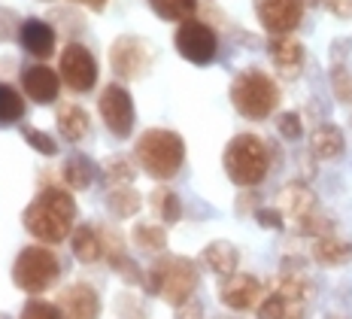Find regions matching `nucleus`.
<instances>
[{"instance_id":"1","label":"nucleus","mask_w":352,"mask_h":319,"mask_svg":"<svg viewBox=\"0 0 352 319\" xmlns=\"http://www.w3.org/2000/svg\"><path fill=\"white\" fill-rule=\"evenodd\" d=\"M25 228L31 231L43 247H58L73 234V222H76V201L70 192L58 189V185H43L40 195L25 207Z\"/></svg>"},{"instance_id":"2","label":"nucleus","mask_w":352,"mask_h":319,"mask_svg":"<svg viewBox=\"0 0 352 319\" xmlns=\"http://www.w3.org/2000/svg\"><path fill=\"white\" fill-rule=\"evenodd\" d=\"M134 161L152 180L167 183L186 165V140L170 128H149L137 137Z\"/></svg>"},{"instance_id":"3","label":"nucleus","mask_w":352,"mask_h":319,"mask_svg":"<svg viewBox=\"0 0 352 319\" xmlns=\"http://www.w3.org/2000/svg\"><path fill=\"white\" fill-rule=\"evenodd\" d=\"M201 283L197 265L186 256H158L149 265L143 280V292L158 295L164 298L170 307H182L186 301H192L195 289Z\"/></svg>"},{"instance_id":"4","label":"nucleus","mask_w":352,"mask_h":319,"mask_svg":"<svg viewBox=\"0 0 352 319\" xmlns=\"http://www.w3.org/2000/svg\"><path fill=\"white\" fill-rule=\"evenodd\" d=\"M222 167L240 189H255L270 174V150L258 134H237L222 152Z\"/></svg>"},{"instance_id":"5","label":"nucleus","mask_w":352,"mask_h":319,"mask_svg":"<svg viewBox=\"0 0 352 319\" xmlns=\"http://www.w3.org/2000/svg\"><path fill=\"white\" fill-rule=\"evenodd\" d=\"M228 94H231L234 110L243 119H249V122H264L267 116H274V110L280 107V98H283L274 79L255 68L237 73Z\"/></svg>"},{"instance_id":"6","label":"nucleus","mask_w":352,"mask_h":319,"mask_svg":"<svg viewBox=\"0 0 352 319\" xmlns=\"http://www.w3.org/2000/svg\"><path fill=\"white\" fill-rule=\"evenodd\" d=\"M61 277V258L55 256L49 247L36 243V247H25L16 256L12 265V283L28 295H43L46 289H52Z\"/></svg>"},{"instance_id":"7","label":"nucleus","mask_w":352,"mask_h":319,"mask_svg":"<svg viewBox=\"0 0 352 319\" xmlns=\"http://www.w3.org/2000/svg\"><path fill=\"white\" fill-rule=\"evenodd\" d=\"M280 210H283V216H289L307 237H316V240L319 237H328L331 234V228H334L331 219L322 213L319 198L313 195L304 183H289L285 185L283 195H280Z\"/></svg>"},{"instance_id":"8","label":"nucleus","mask_w":352,"mask_h":319,"mask_svg":"<svg viewBox=\"0 0 352 319\" xmlns=\"http://www.w3.org/2000/svg\"><path fill=\"white\" fill-rule=\"evenodd\" d=\"M173 46L186 58L188 64H197V68H207V64L216 61L219 55V37L216 31L201 19H188L176 28L173 34Z\"/></svg>"},{"instance_id":"9","label":"nucleus","mask_w":352,"mask_h":319,"mask_svg":"<svg viewBox=\"0 0 352 319\" xmlns=\"http://www.w3.org/2000/svg\"><path fill=\"white\" fill-rule=\"evenodd\" d=\"M98 113L104 119L107 131L113 137H131V131H134L137 125V110H134V98H131V92L119 83H109L104 92H100L98 98Z\"/></svg>"},{"instance_id":"10","label":"nucleus","mask_w":352,"mask_h":319,"mask_svg":"<svg viewBox=\"0 0 352 319\" xmlns=\"http://www.w3.org/2000/svg\"><path fill=\"white\" fill-rule=\"evenodd\" d=\"M58 70H61V83L76 94H85L98 85V61L82 43H67V49L61 52Z\"/></svg>"},{"instance_id":"11","label":"nucleus","mask_w":352,"mask_h":319,"mask_svg":"<svg viewBox=\"0 0 352 319\" xmlns=\"http://www.w3.org/2000/svg\"><path fill=\"white\" fill-rule=\"evenodd\" d=\"M149 64H152V49L146 46V40H140V37H119L109 46V68L124 83L140 79L149 70Z\"/></svg>"},{"instance_id":"12","label":"nucleus","mask_w":352,"mask_h":319,"mask_svg":"<svg viewBox=\"0 0 352 319\" xmlns=\"http://www.w3.org/2000/svg\"><path fill=\"white\" fill-rule=\"evenodd\" d=\"M255 16L270 37H289L304 19V0H255Z\"/></svg>"},{"instance_id":"13","label":"nucleus","mask_w":352,"mask_h":319,"mask_svg":"<svg viewBox=\"0 0 352 319\" xmlns=\"http://www.w3.org/2000/svg\"><path fill=\"white\" fill-rule=\"evenodd\" d=\"M261 280L252 277V274H234V277L222 280L219 286V301L228 310H252L261 304Z\"/></svg>"},{"instance_id":"14","label":"nucleus","mask_w":352,"mask_h":319,"mask_svg":"<svg viewBox=\"0 0 352 319\" xmlns=\"http://www.w3.org/2000/svg\"><path fill=\"white\" fill-rule=\"evenodd\" d=\"M58 307L64 319H100V298L88 283H70L58 292Z\"/></svg>"},{"instance_id":"15","label":"nucleus","mask_w":352,"mask_h":319,"mask_svg":"<svg viewBox=\"0 0 352 319\" xmlns=\"http://www.w3.org/2000/svg\"><path fill=\"white\" fill-rule=\"evenodd\" d=\"M21 92L34 103H52L61 94V73H55L46 64H31L21 70Z\"/></svg>"},{"instance_id":"16","label":"nucleus","mask_w":352,"mask_h":319,"mask_svg":"<svg viewBox=\"0 0 352 319\" xmlns=\"http://www.w3.org/2000/svg\"><path fill=\"white\" fill-rule=\"evenodd\" d=\"M267 52H270V61H274L276 73H280L283 79H298L300 73H304L307 52L295 37H270Z\"/></svg>"},{"instance_id":"17","label":"nucleus","mask_w":352,"mask_h":319,"mask_svg":"<svg viewBox=\"0 0 352 319\" xmlns=\"http://www.w3.org/2000/svg\"><path fill=\"white\" fill-rule=\"evenodd\" d=\"M19 46L34 58H49L58 46V34L49 21L31 16L21 21V28H19Z\"/></svg>"},{"instance_id":"18","label":"nucleus","mask_w":352,"mask_h":319,"mask_svg":"<svg viewBox=\"0 0 352 319\" xmlns=\"http://www.w3.org/2000/svg\"><path fill=\"white\" fill-rule=\"evenodd\" d=\"M307 304L304 298H295V295H285L280 289H274L270 295H264L261 304L255 307V316L258 319H307Z\"/></svg>"},{"instance_id":"19","label":"nucleus","mask_w":352,"mask_h":319,"mask_svg":"<svg viewBox=\"0 0 352 319\" xmlns=\"http://www.w3.org/2000/svg\"><path fill=\"white\" fill-rule=\"evenodd\" d=\"M201 265L207 268L210 274L216 277L228 280L237 274V265H240V249L234 247L231 240H212L210 247H204L201 252Z\"/></svg>"},{"instance_id":"20","label":"nucleus","mask_w":352,"mask_h":319,"mask_svg":"<svg viewBox=\"0 0 352 319\" xmlns=\"http://www.w3.org/2000/svg\"><path fill=\"white\" fill-rule=\"evenodd\" d=\"M313 262L319 268H343V265L352 262V243L343 240L337 234H328V237H319L313 240Z\"/></svg>"},{"instance_id":"21","label":"nucleus","mask_w":352,"mask_h":319,"mask_svg":"<svg viewBox=\"0 0 352 319\" xmlns=\"http://www.w3.org/2000/svg\"><path fill=\"white\" fill-rule=\"evenodd\" d=\"M343 150H346V137H343V131L337 128V125H331V122L319 125V128L310 134V152H313V158L334 161V158H340V155H343Z\"/></svg>"},{"instance_id":"22","label":"nucleus","mask_w":352,"mask_h":319,"mask_svg":"<svg viewBox=\"0 0 352 319\" xmlns=\"http://www.w3.org/2000/svg\"><path fill=\"white\" fill-rule=\"evenodd\" d=\"M98 176H100L98 165H94V161L88 158V155H82V152H73L70 158L64 161V167H61V180L67 183V189H76V192L88 189Z\"/></svg>"},{"instance_id":"23","label":"nucleus","mask_w":352,"mask_h":319,"mask_svg":"<svg viewBox=\"0 0 352 319\" xmlns=\"http://www.w3.org/2000/svg\"><path fill=\"white\" fill-rule=\"evenodd\" d=\"M70 243H73V256L79 258L82 265H94L104 258V243H100V231L94 225H76V231L70 234Z\"/></svg>"},{"instance_id":"24","label":"nucleus","mask_w":352,"mask_h":319,"mask_svg":"<svg viewBox=\"0 0 352 319\" xmlns=\"http://www.w3.org/2000/svg\"><path fill=\"white\" fill-rule=\"evenodd\" d=\"M58 131H61L64 140H73V143H79V140L88 137V131H91V119L82 107H76V103H61L58 107Z\"/></svg>"},{"instance_id":"25","label":"nucleus","mask_w":352,"mask_h":319,"mask_svg":"<svg viewBox=\"0 0 352 319\" xmlns=\"http://www.w3.org/2000/svg\"><path fill=\"white\" fill-rule=\"evenodd\" d=\"M143 207V195L137 189H131V185H122V189H109L107 195V210L113 213L116 219H131L137 216Z\"/></svg>"},{"instance_id":"26","label":"nucleus","mask_w":352,"mask_h":319,"mask_svg":"<svg viewBox=\"0 0 352 319\" xmlns=\"http://www.w3.org/2000/svg\"><path fill=\"white\" fill-rule=\"evenodd\" d=\"M149 207L158 213V219L164 222V225H176V222L182 219V201L179 195H176L173 189H167V185H161L149 195Z\"/></svg>"},{"instance_id":"27","label":"nucleus","mask_w":352,"mask_h":319,"mask_svg":"<svg viewBox=\"0 0 352 319\" xmlns=\"http://www.w3.org/2000/svg\"><path fill=\"white\" fill-rule=\"evenodd\" d=\"M100 176H104V183L109 189H122V185H131L137 176V167L131 158H124V155H109L104 161V167H100Z\"/></svg>"},{"instance_id":"28","label":"nucleus","mask_w":352,"mask_h":319,"mask_svg":"<svg viewBox=\"0 0 352 319\" xmlns=\"http://www.w3.org/2000/svg\"><path fill=\"white\" fill-rule=\"evenodd\" d=\"M131 237H134L137 249H143V252H164V247H167L164 225H155V222H137Z\"/></svg>"},{"instance_id":"29","label":"nucleus","mask_w":352,"mask_h":319,"mask_svg":"<svg viewBox=\"0 0 352 319\" xmlns=\"http://www.w3.org/2000/svg\"><path fill=\"white\" fill-rule=\"evenodd\" d=\"M21 116H25V98L12 85L0 83V128L19 125Z\"/></svg>"},{"instance_id":"30","label":"nucleus","mask_w":352,"mask_h":319,"mask_svg":"<svg viewBox=\"0 0 352 319\" xmlns=\"http://www.w3.org/2000/svg\"><path fill=\"white\" fill-rule=\"evenodd\" d=\"M149 6L155 10L158 19L179 21V25L195 19V12H197V0H149Z\"/></svg>"},{"instance_id":"31","label":"nucleus","mask_w":352,"mask_h":319,"mask_svg":"<svg viewBox=\"0 0 352 319\" xmlns=\"http://www.w3.org/2000/svg\"><path fill=\"white\" fill-rule=\"evenodd\" d=\"M21 140H25L31 150H36L40 155H46V158H52L58 155V143L52 140V134H46V131L34 128V125H21Z\"/></svg>"},{"instance_id":"32","label":"nucleus","mask_w":352,"mask_h":319,"mask_svg":"<svg viewBox=\"0 0 352 319\" xmlns=\"http://www.w3.org/2000/svg\"><path fill=\"white\" fill-rule=\"evenodd\" d=\"M331 88H334V98L340 103H352V73L343 61L331 64Z\"/></svg>"},{"instance_id":"33","label":"nucleus","mask_w":352,"mask_h":319,"mask_svg":"<svg viewBox=\"0 0 352 319\" xmlns=\"http://www.w3.org/2000/svg\"><path fill=\"white\" fill-rule=\"evenodd\" d=\"M109 268L119 274V277L128 280L131 286H143V280H146V271L134 262V258L128 256V252H124V256H119V258H113V262H109Z\"/></svg>"},{"instance_id":"34","label":"nucleus","mask_w":352,"mask_h":319,"mask_svg":"<svg viewBox=\"0 0 352 319\" xmlns=\"http://www.w3.org/2000/svg\"><path fill=\"white\" fill-rule=\"evenodd\" d=\"M19 319H64L61 307L52 301H43V298H34L21 307V316Z\"/></svg>"},{"instance_id":"35","label":"nucleus","mask_w":352,"mask_h":319,"mask_svg":"<svg viewBox=\"0 0 352 319\" xmlns=\"http://www.w3.org/2000/svg\"><path fill=\"white\" fill-rule=\"evenodd\" d=\"M276 131H280L283 140H300V134H304V122H300L298 113H283L276 119Z\"/></svg>"},{"instance_id":"36","label":"nucleus","mask_w":352,"mask_h":319,"mask_svg":"<svg viewBox=\"0 0 352 319\" xmlns=\"http://www.w3.org/2000/svg\"><path fill=\"white\" fill-rule=\"evenodd\" d=\"M21 21H25V19H19L12 10H0V43L12 40V37L19 40V28H21Z\"/></svg>"},{"instance_id":"37","label":"nucleus","mask_w":352,"mask_h":319,"mask_svg":"<svg viewBox=\"0 0 352 319\" xmlns=\"http://www.w3.org/2000/svg\"><path fill=\"white\" fill-rule=\"evenodd\" d=\"M255 222H258L261 228H270V231H283V228H285L283 210H270V207H261V210H255Z\"/></svg>"},{"instance_id":"38","label":"nucleus","mask_w":352,"mask_h":319,"mask_svg":"<svg viewBox=\"0 0 352 319\" xmlns=\"http://www.w3.org/2000/svg\"><path fill=\"white\" fill-rule=\"evenodd\" d=\"M119 319H146L143 304L134 295H119Z\"/></svg>"},{"instance_id":"39","label":"nucleus","mask_w":352,"mask_h":319,"mask_svg":"<svg viewBox=\"0 0 352 319\" xmlns=\"http://www.w3.org/2000/svg\"><path fill=\"white\" fill-rule=\"evenodd\" d=\"M328 6V12L337 16L340 21H349L352 19V0H322Z\"/></svg>"},{"instance_id":"40","label":"nucleus","mask_w":352,"mask_h":319,"mask_svg":"<svg viewBox=\"0 0 352 319\" xmlns=\"http://www.w3.org/2000/svg\"><path fill=\"white\" fill-rule=\"evenodd\" d=\"M173 319H204V304L201 301H186L182 307H176V316Z\"/></svg>"},{"instance_id":"41","label":"nucleus","mask_w":352,"mask_h":319,"mask_svg":"<svg viewBox=\"0 0 352 319\" xmlns=\"http://www.w3.org/2000/svg\"><path fill=\"white\" fill-rule=\"evenodd\" d=\"M237 210H240V213L249 210L252 216H255V210H261V207H258V198L252 195V189H243V195H240V201H237Z\"/></svg>"},{"instance_id":"42","label":"nucleus","mask_w":352,"mask_h":319,"mask_svg":"<svg viewBox=\"0 0 352 319\" xmlns=\"http://www.w3.org/2000/svg\"><path fill=\"white\" fill-rule=\"evenodd\" d=\"M79 3H85L88 10H104V6H107V0H79Z\"/></svg>"},{"instance_id":"43","label":"nucleus","mask_w":352,"mask_h":319,"mask_svg":"<svg viewBox=\"0 0 352 319\" xmlns=\"http://www.w3.org/2000/svg\"><path fill=\"white\" fill-rule=\"evenodd\" d=\"M325 319H349V316H346V313H328Z\"/></svg>"},{"instance_id":"44","label":"nucleus","mask_w":352,"mask_h":319,"mask_svg":"<svg viewBox=\"0 0 352 319\" xmlns=\"http://www.w3.org/2000/svg\"><path fill=\"white\" fill-rule=\"evenodd\" d=\"M316 3H322V0H304V6H316Z\"/></svg>"},{"instance_id":"45","label":"nucleus","mask_w":352,"mask_h":319,"mask_svg":"<svg viewBox=\"0 0 352 319\" xmlns=\"http://www.w3.org/2000/svg\"><path fill=\"white\" fill-rule=\"evenodd\" d=\"M0 319H10V316H6V313H0Z\"/></svg>"},{"instance_id":"46","label":"nucleus","mask_w":352,"mask_h":319,"mask_svg":"<svg viewBox=\"0 0 352 319\" xmlns=\"http://www.w3.org/2000/svg\"><path fill=\"white\" fill-rule=\"evenodd\" d=\"M349 107H352V103H349ZM349 122H352V110H349Z\"/></svg>"}]
</instances>
